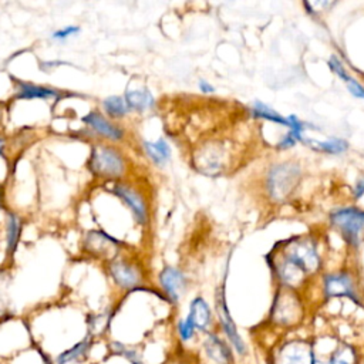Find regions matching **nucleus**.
<instances>
[{
    "mask_svg": "<svg viewBox=\"0 0 364 364\" xmlns=\"http://www.w3.org/2000/svg\"><path fill=\"white\" fill-rule=\"evenodd\" d=\"M363 195H364V179H358L355 183V188H354V196H355V199H358Z\"/></svg>",
    "mask_w": 364,
    "mask_h": 364,
    "instance_id": "nucleus-30",
    "label": "nucleus"
},
{
    "mask_svg": "<svg viewBox=\"0 0 364 364\" xmlns=\"http://www.w3.org/2000/svg\"><path fill=\"white\" fill-rule=\"evenodd\" d=\"M330 223L350 246H358L364 232V210L354 206L338 208L331 212Z\"/></svg>",
    "mask_w": 364,
    "mask_h": 364,
    "instance_id": "nucleus-2",
    "label": "nucleus"
},
{
    "mask_svg": "<svg viewBox=\"0 0 364 364\" xmlns=\"http://www.w3.org/2000/svg\"><path fill=\"white\" fill-rule=\"evenodd\" d=\"M273 314L280 323H291L299 316V303L293 294H280L274 304Z\"/></svg>",
    "mask_w": 364,
    "mask_h": 364,
    "instance_id": "nucleus-9",
    "label": "nucleus"
},
{
    "mask_svg": "<svg viewBox=\"0 0 364 364\" xmlns=\"http://www.w3.org/2000/svg\"><path fill=\"white\" fill-rule=\"evenodd\" d=\"M125 102L128 108L144 111L154 105V97L146 90H134L125 94Z\"/></svg>",
    "mask_w": 364,
    "mask_h": 364,
    "instance_id": "nucleus-16",
    "label": "nucleus"
},
{
    "mask_svg": "<svg viewBox=\"0 0 364 364\" xmlns=\"http://www.w3.org/2000/svg\"><path fill=\"white\" fill-rule=\"evenodd\" d=\"M311 146L317 151L327 152V154H341V152L347 151L348 144H347V141H344L341 138L331 136L327 141H311Z\"/></svg>",
    "mask_w": 364,
    "mask_h": 364,
    "instance_id": "nucleus-19",
    "label": "nucleus"
},
{
    "mask_svg": "<svg viewBox=\"0 0 364 364\" xmlns=\"http://www.w3.org/2000/svg\"><path fill=\"white\" fill-rule=\"evenodd\" d=\"M276 364H316L313 348L301 341L283 346L277 354Z\"/></svg>",
    "mask_w": 364,
    "mask_h": 364,
    "instance_id": "nucleus-5",
    "label": "nucleus"
},
{
    "mask_svg": "<svg viewBox=\"0 0 364 364\" xmlns=\"http://www.w3.org/2000/svg\"><path fill=\"white\" fill-rule=\"evenodd\" d=\"M294 263H297L307 274L313 273L320 262H318V255L316 252V247L313 242L306 240V239H299L293 240L287 249H284V255Z\"/></svg>",
    "mask_w": 364,
    "mask_h": 364,
    "instance_id": "nucleus-4",
    "label": "nucleus"
},
{
    "mask_svg": "<svg viewBox=\"0 0 364 364\" xmlns=\"http://www.w3.org/2000/svg\"><path fill=\"white\" fill-rule=\"evenodd\" d=\"M0 146H1V142H0Z\"/></svg>",
    "mask_w": 364,
    "mask_h": 364,
    "instance_id": "nucleus-31",
    "label": "nucleus"
},
{
    "mask_svg": "<svg viewBox=\"0 0 364 364\" xmlns=\"http://www.w3.org/2000/svg\"><path fill=\"white\" fill-rule=\"evenodd\" d=\"M198 87H199V91H202L203 94H209V92H213L215 88L210 82H208L206 80H199L198 82Z\"/></svg>",
    "mask_w": 364,
    "mask_h": 364,
    "instance_id": "nucleus-29",
    "label": "nucleus"
},
{
    "mask_svg": "<svg viewBox=\"0 0 364 364\" xmlns=\"http://www.w3.org/2000/svg\"><path fill=\"white\" fill-rule=\"evenodd\" d=\"M111 274L114 280L121 286V287H134L139 283V274L135 270V267L124 263V262H117L111 264Z\"/></svg>",
    "mask_w": 364,
    "mask_h": 364,
    "instance_id": "nucleus-12",
    "label": "nucleus"
},
{
    "mask_svg": "<svg viewBox=\"0 0 364 364\" xmlns=\"http://www.w3.org/2000/svg\"><path fill=\"white\" fill-rule=\"evenodd\" d=\"M206 354L219 364H230L232 363V353L229 347L218 337V336H209L205 343Z\"/></svg>",
    "mask_w": 364,
    "mask_h": 364,
    "instance_id": "nucleus-14",
    "label": "nucleus"
},
{
    "mask_svg": "<svg viewBox=\"0 0 364 364\" xmlns=\"http://www.w3.org/2000/svg\"><path fill=\"white\" fill-rule=\"evenodd\" d=\"M324 293L327 297L346 296L358 303L354 283L347 273H331L324 277Z\"/></svg>",
    "mask_w": 364,
    "mask_h": 364,
    "instance_id": "nucleus-6",
    "label": "nucleus"
},
{
    "mask_svg": "<svg viewBox=\"0 0 364 364\" xmlns=\"http://www.w3.org/2000/svg\"><path fill=\"white\" fill-rule=\"evenodd\" d=\"M90 341L88 340H82L80 343H77L75 346L70 347L68 350L63 351L61 354H58L55 357V363L57 364H71V363H77L81 358H84L90 350Z\"/></svg>",
    "mask_w": 364,
    "mask_h": 364,
    "instance_id": "nucleus-15",
    "label": "nucleus"
},
{
    "mask_svg": "<svg viewBox=\"0 0 364 364\" xmlns=\"http://www.w3.org/2000/svg\"><path fill=\"white\" fill-rule=\"evenodd\" d=\"M188 317L191 318L195 330H206L210 324V310L208 303L202 297L193 299Z\"/></svg>",
    "mask_w": 364,
    "mask_h": 364,
    "instance_id": "nucleus-13",
    "label": "nucleus"
},
{
    "mask_svg": "<svg viewBox=\"0 0 364 364\" xmlns=\"http://www.w3.org/2000/svg\"><path fill=\"white\" fill-rule=\"evenodd\" d=\"M178 328H179V334H181V337H182L183 340H191L192 336H193V333H195V327H193V324H192V321H191L189 317H186L185 320L179 321Z\"/></svg>",
    "mask_w": 364,
    "mask_h": 364,
    "instance_id": "nucleus-25",
    "label": "nucleus"
},
{
    "mask_svg": "<svg viewBox=\"0 0 364 364\" xmlns=\"http://www.w3.org/2000/svg\"><path fill=\"white\" fill-rule=\"evenodd\" d=\"M216 306H218L219 320H220V323H222V327H223L226 336L229 337V340H230L232 346L235 347V350H236L239 354H243V353L246 351L245 343H243L242 337L239 336V333H237V330H236V326H235V323H233V320H232V317H230V314H229V310H228V306H226L223 293L219 294Z\"/></svg>",
    "mask_w": 364,
    "mask_h": 364,
    "instance_id": "nucleus-7",
    "label": "nucleus"
},
{
    "mask_svg": "<svg viewBox=\"0 0 364 364\" xmlns=\"http://www.w3.org/2000/svg\"><path fill=\"white\" fill-rule=\"evenodd\" d=\"M159 282L162 289L166 291V294L176 301L182 293V290L185 289V276L181 270L172 267V266H166L161 274H159Z\"/></svg>",
    "mask_w": 364,
    "mask_h": 364,
    "instance_id": "nucleus-8",
    "label": "nucleus"
},
{
    "mask_svg": "<svg viewBox=\"0 0 364 364\" xmlns=\"http://www.w3.org/2000/svg\"><path fill=\"white\" fill-rule=\"evenodd\" d=\"M84 121L91 125L98 134L104 135L105 138H109V139H121L122 136V131L114 125L112 122H109L107 118H104L102 115H100L98 112H90Z\"/></svg>",
    "mask_w": 364,
    "mask_h": 364,
    "instance_id": "nucleus-11",
    "label": "nucleus"
},
{
    "mask_svg": "<svg viewBox=\"0 0 364 364\" xmlns=\"http://www.w3.org/2000/svg\"><path fill=\"white\" fill-rule=\"evenodd\" d=\"M104 108L105 111L111 115V117H115V118H119V117H124L128 111V105L125 102V98L122 97H118V95H112V97H108L104 100Z\"/></svg>",
    "mask_w": 364,
    "mask_h": 364,
    "instance_id": "nucleus-21",
    "label": "nucleus"
},
{
    "mask_svg": "<svg viewBox=\"0 0 364 364\" xmlns=\"http://www.w3.org/2000/svg\"><path fill=\"white\" fill-rule=\"evenodd\" d=\"M115 193L124 199V202L132 209L135 218H136L141 223H144V222L146 220V206H145L142 198H141L135 191H132V189L128 188V186L118 185V186L115 188Z\"/></svg>",
    "mask_w": 364,
    "mask_h": 364,
    "instance_id": "nucleus-10",
    "label": "nucleus"
},
{
    "mask_svg": "<svg viewBox=\"0 0 364 364\" xmlns=\"http://www.w3.org/2000/svg\"><path fill=\"white\" fill-rule=\"evenodd\" d=\"M300 175V166L294 162H280L273 165L266 178L269 196L274 200L286 199L297 186Z\"/></svg>",
    "mask_w": 364,
    "mask_h": 364,
    "instance_id": "nucleus-1",
    "label": "nucleus"
},
{
    "mask_svg": "<svg viewBox=\"0 0 364 364\" xmlns=\"http://www.w3.org/2000/svg\"><path fill=\"white\" fill-rule=\"evenodd\" d=\"M17 236H18V222L16 219V216H10V222H9V233H7V240H9V249H14L16 242H17Z\"/></svg>",
    "mask_w": 364,
    "mask_h": 364,
    "instance_id": "nucleus-24",
    "label": "nucleus"
},
{
    "mask_svg": "<svg viewBox=\"0 0 364 364\" xmlns=\"http://www.w3.org/2000/svg\"><path fill=\"white\" fill-rule=\"evenodd\" d=\"M296 138L291 135V132L290 131H287L284 135H283V138L279 141V144H277V146L280 148V149H289V148H293L294 145H296Z\"/></svg>",
    "mask_w": 364,
    "mask_h": 364,
    "instance_id": "nucleus-27",
    "label": "nucleus"
},
{
    "mask_svg": "<svg viewBox=\"0 0 364 364\" xmlns=\"http://www.w3.org/2000/svg\"><path fill=\"white\" fill-rule=\"evenodd\" d=\"M91 169L100 175L118 176L124 171V161L114 148L95 146L91 154Z\"/></svg>",
    "mask_w": 364,
    "mask_h": 364,
    "instance_id": "nucleus-3",
    "label": "nucleus"
},
{
    "mask_svg": "<svg viewBox=\"0 0 364 364\" xmlns=\"http://www.w3.org/2000/svg\"><path fill=\"white\" fill-rule=\"evenodd\" d=\"M253 115L257 117V118H263V119H267V121H272V122H276V124H280V125H284L287 127V118L282 117L277 111H274L273 108H270L269 105L263 104L262 101H255L253 104Z\"/></svg>",
    "mask_w": 364,
    "mask_h": 364,
    "instance_id": "nucleus-18",
    "label": "nucleus"
},
{
    "mask_svg": "<svg viewBox=\"0 0 364 364\" xmlns=\"http://www.w3.org/2000/svg\"><path fill=\"white\" fill-rule=\"evenodd\" d=\"M347 87H348L350 92H351L354 97H357V98H364V87H363L358 81H355L354 78H351V80L347 82Z\"/></svg>",
    "mask_w": 364,
    "mask_h": 364,
    "instance_id": "nucleus-26",
    "label": "nucleus"
},
{
    "mask_svg": "<svg viewBox=\"0 0 364 364\" xmlns=\"http://www.w3.org/2000/svg\"><path fill=\"white\" fill-rule=\"evenodd\" d=\"M57 95V92L47 87L33 85V84H20L18 97L21 98H51Z\"/></svg>",
    "mask_w": 364,
    "mask_h": 364,
    "instance_id": "nucleus-20",
    "label": "nucleus"
},
{
    "mask_svg": "<svg viewBox=\"0 0 364 364\" xmlns=\"http://www.w3.org/2000/svg\"><path fill=\"white\" fill-rule=\"evenodd\" d=\"M328 65H330V68L333 70V73H336V75L340 77L346 84L353 78V77L348 75L347 70L344 68V65L341 64V61H340L336 55H331V58L328 60Z\"/></svg>",
    "mask_w": 364,
    "mask_h": 364,
    "instance_id": "nucleus-23",
    "label": "nucleus"
},
{
    "mask_svg": "<svg viewBox=\"0 0 364 364\" xmlns=\"http://www.w3.org/2000/svg\"><path fill=\"white\" fill-rule=\"evenodd\" d=\"M144 148H145V152L148 154V156L158 165L165 164L171 156V148L166 144V141L162 138L155 142H145Z\"/></svg>",
    "mask_w": 364,
    "mask_h": 364,
    "instance_id": "nucleus-17",
    "label": "nucleus"
},
{
    "mask_svg": "<svg viewBox=\"0 0 364 364\" xmlns=\"http://www.w3.org/2000/svg\"><path fill=\"white\" fill-rule=\"evenodd\" d=\"M80 31V27H75V26H70V27H65L63 30H57L53 33V37L54 38H65V37H70L75 33Z\"/></svg>",
    "mask_w": 364,
    "mask_h": 364,
    "instance_id": "nucleus-28",
    "label": "nucleus"
},
{
    "mask_svg": "<svg viewBox=\"0 0 364 364\" xmlns=\"http://www.w3.org/2000/svg\"><path fill=\"white\" fill-rule=\"evenodd\" d=\"M355 361V355L354 351L350 347H338L331 358L328 360V364H354Z\"/></svg>",
    "mask_w": 364,
    "mask_h": 364,
    "instance_id": "nucleus-22",
    "label": "nucleus"
}]
</instances>
